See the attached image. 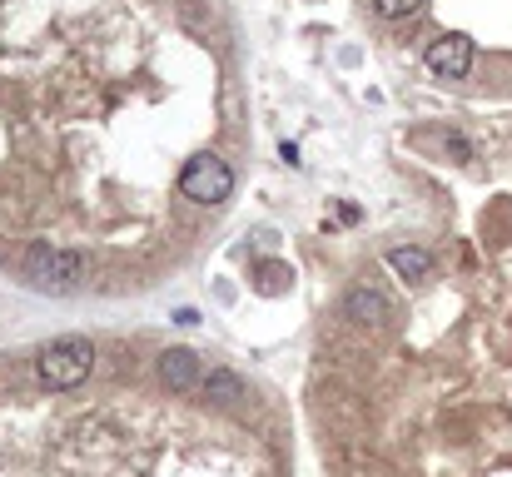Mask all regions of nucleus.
Wrapping results in <instances>:
<instances>
[{"label":"nucleus","instance_id":"1","mask_svg":"<svg viewBox=\"0 0 512 477\" xmlns=\"http://www.w3.org/2000/svg\"><path fill=\"white\" fill-rule=\"evenodd\" d=\"M90 368H95V348H90V338H75V333L45 343L40 358H35L40 383H45V388H60V393H65V388H80V383L90 378Z\"/></svg>","mask_w":512,"mask_h":477},{"label":"nucleus","instance_id":"2","mask_svg":"<svg viewBox=\"0 0 512 477\" xmlns=\"http://www.w3.org/2000/svg\"><path fill=\"white\" fill-rule=\"evenodd\" d=\"M25 274H30L40 289H50V294H70V289H80L85 264H80V254H65V249H55V244H30Z\"/></svg>","mask_w":512,"mask_h":477},{"label":"nucleus","instance_id":"3","mask_svg":"<svg viewBox=\"0 0 512 477\" xmlns=\"http://www.w3.org/2000/svg\"><path fill=\"white\" fill-rule=\"evenodd\" d=\"M179 194L194 204H224L234 194V169L219 155H194L179 174Z\"/></svg>","mask_w":512,"mask_h":477},{"label":"nucleus","instance_id":"4","mask_svg":"<svg viewBox=\"0 0 512 477\" xmlns=\"http://www.w3.org/2000/svg\"><path fill=\"white\" fill-rule=\"evenodd\" d=\"M428 70L438 75V80H463L468 70H473V40L468 35H438L433 45H428Z\"/></svg>","mask_w":512,"mask_h":477},{"label":"nucleus","instance_id":"5","mask_svg":"<svg viewBox=\"0 0 512 477\" xmlns=\"http://www.w3.org/2000/svg\"><path fill=\"white\" fill-rule=\"evenodd\" d=\"M160 373H165V383H170L174 393H189V388H199V383H204L199 358H194L189 348H170V353L160 358Z\"/></svg>","mask_w":512,"mask_h":477},{"label":"nucleus","instance_id":"6","mask_svg":"<svg viewBox=\"0 0 512 477\" xmlns=\"http://www.w3.org/2000/svg\"><path fill=\"white\" fill-rule=\"evenodd\" d=\"M343 318H353V323H383V318H388V299H383L378 289L358 284V289H348V299H343Z\"/></svg>","mask_w":512,"mask_h":477},{"label":"nucleus","instance_id":"7","mask_svg":"<svg viewBox=\"0 0 512 477\" xmlns=\"http://www.w3.org/2000/svg\"><path fill=\"white\" fill-rule=\"evenodd\" d=\"M199 393H204L209 403H239V398H249L244 378H239V373H229V368H209V373H204V383H199Z\"/></svg>","mask_w":512,"mask_h":477},{"label":"nucleus","instance_id":"8","mask_svg":"<svg viewBox=\"0 0 512 477\" xmlns=\"http://www.w3.org/2000/svg\"><path fill=\"white\" fill-rule=\"evenodd\" d=\"M388 264H393L398 279H428V274H433L428 249H388Z\"/></svg>","mask_w":512,"mask_h":477},{"label":"nucleus","instance_id":"9","mask_svg":"<svg viewBox=\"0 0 512 477\" xmlns=\"http://www.w3.org/2000/svg\"><path fill=\"white\" fill-rule=\"evenodd\" d=\"M373 10H378L383 20H403V15L423 10V0H373Z\"/></svg>","mask_w":512,"mask_h":477}]
</instances>
